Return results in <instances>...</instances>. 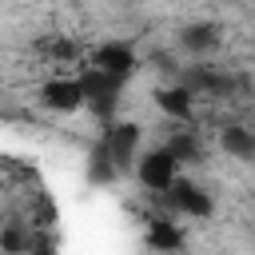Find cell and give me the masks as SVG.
Segmentation results:
<instances>
[{
  "instance_id": "6da1fadb",
  "label": "cell",
  "mask_w": 255,
  "mask_h": 255,
  "mask_svg": "<svg viewBox=\"0 0 255 255\" xmlns=\"http://www.w3.org/2000/svg\"><path fill=\"white\" fill-rule=\"evenodd\" d=\"M139 143H143V128L139 124H131V120H116V124H108L104 131H100V155L120 171V175H128L131 171V159L139 155Z\"/></svg>"
},
{
  "instance_id": "7a4b0ae2",
  "label": "cell",
  "mask_w": 255,
  "mask_h": 255,
  "mask_svg": "<svg viewBox=\"0 0 255 255\" xmlns=\"http://www.w3.org/2000/svg\"><path fill=\"white\" fill-rule=\"evenodd\" d=\"M131 175H135V183H139L143 191L159 195V191H167L171 179L179 175V159L159 143V147H147V151H139V155L131 159Z\"/></svg>"
},
{
  "instance_id": "3957f363",
  "label": "cell",
  "mask_w": 255,
  "mask_h": 255,
  "mask_svg": "<svg viewBox=\"0 0 255 255\" xmlns=\"http://www.w3.org/2000/svg\"><path fill=\"white\" fill-rule=\"evenodd\" d=\"M40 104L56 116H72L84 108V84L80 76H52L40 84Z\"/></svg>"
},
{
  "instance_id": "277c9868",
  "label": "cell",
  "mask_w": 255,
  "mask_h": 255,
  "mask_svg": "<svg viewBox=\"0 0 255 255\" xmlns=\"http://www.w3.org/2000/svg\"><path fill=\"white\" fill-rule=\"evenodd\" d=\"M88 68H96V72H104V76H116V80H128V76L135 72V48H131L128 40H108V44H100V48L92 52Z\"/></svg>"
}]
</instances>
